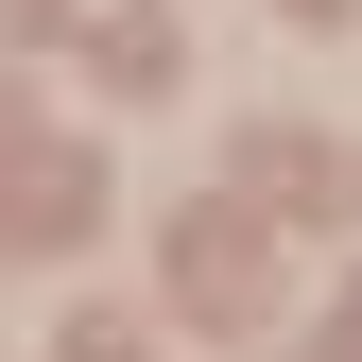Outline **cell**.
Instances as JSON below:
<instances>
[{
    "mask_svg": "<svg viewBox=\"0 0 362 362\" xmlns=\"http://www.w3.org/2000/svg\"><path fill=\"white\" fill-rule=\"evenodd\" d=\"M0 224H18V242H69V224H86V173H18Z\"/></svg>",
    "mask_w": 362,
    "mask_h": 362,
    "instance_id": "2",
    "label": "cell"
},
{
    "mask_svg": "<svg viewBox=\"0 0 362 362\" xmlns=\"http://www.w3.org/2000/svg\"><path fill=\"white\" fill-rule=\"evenodd\" d=\"M173 276H190V310H259V259H242V224H190V242H173Z\"/></svg>",
    "mask_w": 362,
    "mask_h": 362,
    "instance_id": "1",
    "label": "cell"
}]
</instances>
